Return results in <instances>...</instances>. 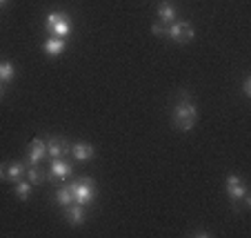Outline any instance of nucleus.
Returning <instances> with one entry per match:
<instances>
[{
	"instance_id": "obj_19",
	"label": "nucleus",
	"mask_w": 251,
	"mask_h": 238,
	"mask_svg": "<svg viewBox=\"0 0 251 238\" xmlns=\"http://www.w3.org/2000/svg\"><path fill=\"white\" fill-rule=\"evenodd\" d=\"M242 94H245V98H251V78H245V82H242Z\"/></svg>"
},
{
	"instance_id": "obj_1",
	"label": "nucleus",
	"mask_w": 251,
	"mask_h": 238,
	"mask_svg": "<svg viewBox=\"0 0 251 238\" xmlns=\"http://www.w3.org/2000/svg\"><path fill=\"white\" fill-rule=\"evenodd\" d=\"M198 120V109L196 105L191 103V98L182 96L178 103L174 105V111H171V123H174L176 129H180V132H191Z\"/></svg>"
},
{
	"instance_id": "obj_14",
	"label": "nucleus",
	"mask_w": 251,
	"mask_h": 238,
	"mask_svg": "<svg viewBox=\"0 0 251 238\" xmlns=\"http://www.w3.org/2000/svg\"><path fill=\"white\" fill-rule=\"evenodd\" d=\"M25 176L29 178V183H31V185H43V183L47 181V174L40 172L38 165H29V167H27V174H25Z\"/></svg>"
},
{
	"instance_id": "obj_2",
	"label": "nucleus",
	"mask_w": 251,
	"mask_h": 238,
	"mask_svg": "<svg viewBox=\"0 0 251 238\" xmlns=\"http://www.w3.org/2000/svg\"><path fill=\"white\" fill-rule=\"evenodd\" d=\"M45 29L53 38H67L71 31V20L65 11H51L45 18Z\"/></svg>"
},
{
	"instance_id": "obj_10",
	"label": "nucleus",
	"mask_w": 251,
	"mask_h": 238,
	"mask_svg": "<svg viewBox=\"0 0 251 238\" xmlns=\"http://www.w3.org/2000/svg\"><path fill=\"white\" fill-rule=\"evenodd\" d=\"M65 218L69 225H74V227H78V225L85 223V210H82V205H78V203H71V205L65 207Z\"/></svg>"
},
{
	"instance_id": "obj_18",
	"label": "nucleus",
	"mask_w": 251,
	"mask_h": 238,
	"mask_svg": "<svg viewBox=\"0 0 251 238\" xmlns=\"http://www.w3.org/2000/svg\"><path fill=\"white\" fill-rule=\"evenodd\" d=\"M151 31L156 33V36H160V33H162V36H167V25H162L160 20H158V23L151 27Z\"/></svg>"
},
{
	"instance_id": "obj_6",
	"label": "nucleus",
	"mask_w": 251,
	"mask_h": 238,
	"mask_svg": "<svg viewBox=\"0 0 251 238\" xmlns=\"http://www.w3.org/2000/svg\"><path fill=\"white\" fill-rule=\"evenodd\" d=\"M227 194L233 203H240L242 198L247 196V185L240 181V176H227Z\"/></svg>"
},
{
	"instance_id": "obj_8",
	"label": "nucleus",
	"mask_w": 251,
	"mask_h": 238,
	"mask_svg": "<svg viewBox=\"0 0 251 238\" xmlns=\"http://www.w3.org/2000/svg\"><path fill=\"white\" fill-rule=\"evenodd\" d=\"M69 152L78 162H87V160H91V158L96 156V149L91 147L89 143H74L69 147Z\"/></svg>"
},
{
	"instance_id": "obj_4",
	"label": "nucleus",
	"mask_w": 251,
	"mask_h": 238,
	"mask_svg": "<svg viewBox=\"0 0 251 238\" xmlns=\"http://www.w3.org/2000/svg\"><path fill=\"white\" fill-rule=\"evenodd\" d=\"M167 36L178 45H187L194 40L196 33H194L191 23H187V20H176V23H171L169 27H167Z\"/></svg>"
},
{
	"instance_id": "obj_17",
	"label": "nucleus",
	"mask_w": 251,
	"mask_h": 238,
	"mask_svg": "<svg viewBox=\"0 0 251 238\" xmlns=\"http://www.w3.org/2000/svg\"><path fill=\"white\" fill-rule=\"evenodd\" d=\"M16 76V69L11 62H0V82H9Z\"/></svg>"
},
{
	"instance_id": "obj_15",
	"label": "nucleus",
	"mask_w": 251,
	"mask_h": 238,
	"mask_svg": "<svg viewBox=\"0 0 251 238\" xmlns=\"http://www.w3.org/2000/svg\"><path fill=\"white\" fill-rule=\"evenodd\" d=\"M31 183L29 181H23V178H20L18 183H16V187H14V191H16V196H18L20 200H27L29 196H31Z\"/></svg>"
},
{
	"instance_id": "obj_13",
	"label": "nucleus",
	"mask_w": 251,
	"mask_h": 238,
	"mask_svg": "<svg viewBox=\"0 0 251 238\" xmlns=\"http://www.w3.org/2000/svg\"><path fill=\"white\" fill-rule=\"evenodd\" d=\"M176 18H178V11H176L174 5H169V2H162V5L158 7V20H160L162 25L176 23Z\"/></svg>"
},
{
	"instance_id": "obj_3",
	"label": "nucleus",
	"mask_w": 251,
	"mask_h": 238,
	"mask_svg": "<svg viewBox=\"0 0 251 238\" xmlns=\"http://www.w3.org/2000/svg\"><path fill=\"white\" fill-rule=\"evenodd\" d=\"M71 194H74V203L78 205H91L96 198V185H94V178L85 176V178H78L76 183H71L69 185Z\"/></svg>"
},
{
	"instance_id": "obj_7",
	"label": "nucleus",
	"mask_w": 251,
	"mask_h": 238,
	"mask_svg": "<svg viewBox=\"0 0 251 238\" xmlns=\"http://www.w3.org/2000/svg\"><path fill=\"white\" fill-rule=\"evenodd\" d=\"M71 176V165L62 158H53L51 160V167L47 172V178H56V181H67Z\"/></svg>"
},
{
	"instance_id": "obj_22",
	"label": "nucleus",
	"mask_w": 251,
	"mask_h": 238,
	"mask_svg": "<svg viewBox=\"0 0 251 238\" xmlns=\"http://www.w3.org/2000/svg\"><path fill=\"white\" fill-rule=\"evenodd\" d=\"M5 2H7V0H0V7H2V5H5Z\"/></svg>"
},
{
	"instance_id": "obj_9",
	"label": "nucleus",
	"mask_w": 251,
	"mask_h": 238,
	"mask_svg": "<svg viewBox=\"0 0 251 238\" xmlns=\"http://www.w3.org/2000/svg\"><path fill=\"white\" fill-rule=\"evenodd\" d=\"M45 147H47V156L51 158H62L67 152H69V145H67V140L62 138H49L45 140Z\"/></svg>"
},
{
	"instance_id": "obj_5",
	"label": "nucleus",
	"mask_w": 251,
	"mask_h": 238,
	"mask_svg": "<svg viewBox=\"0 0 251 238\" xmlns=\"http://www.w3.org/2000/svg\"><path fill=\"white\" fill-rule=\"evenodd\" d=\"M47 156V147H45V140L40 138H33L29 143V149H27V162L25 165H40V160Z\"/></svg>"
},
{
	"instance_id": "obj_16",
	"label": "nucleus",
	"mask_w": 251,
	"mask_h": 238,
	"mask_svg": "<svg viewBox=\"0 0 251 238\" xmlns=\"http://www.w3.org/2000/svg\"><path fill=\"white\" fill-rule=\"evenodd\" d=\"M56 203H58V205H62V207H67V205H71V203H74V194H71L69 185L60 187V189L56 191Z\"/></svg>"
},
{
	"instance_id": "obj_21",
	"label": "nucleus",
	"mask_w": 251,
	"mask_h": 238,
	"mask_svg": "<svg viewBox=\"0 0 251 238\" xmlns=\"http://www.w3.org/2000/svg\"><path fill=\"white\" fill-rule=\"evenodd\" d=\"M2 94H5V89H2V82H0V98H2Z\"/></svg>"
},
{
	"instance_id": "obj_12",
	"label": "nucleus",
	"mask_w": 251,
	"mask_h": 238,
	"mask_svg": "<svg viewBox=\"0 0 251 238\" xmlns=\"http://www.w3.org/2000/svg\"><path fill=\"white\" fill-rule=\"evenodd\" d=\"M43 49H45V53H47L49 58L60 56V53L65 52V38H53V36H49V38L45 40Z\"/></svg>"
},
{
	"instance_id": "obj_11",
	"label": "nucleus",
	"mask_w": 251,
	"mask_h": 238,
	"mask_svg": "<svg viewBox=\"0 0 251 238\" xmlns=\"http://www.w3.org/2000/svg\"><path fill=\"white\" fill-rule=\"evenodd\" d=\"M25 174H27V165L25 162H9V165H5V181L18 183Z\"/></svg>"
},
{
	"instance_id": "obj_20",
	"label": "nucleus",
	"mask_w": 251,
	"mask_h": 238,
	"mask_svg": "<svg viewBox=\"0 0 251 238\" xmlns=\"http://www.w3.org/2000/svg\"><path fill=\"white\" fill-rule=\"evenodd\" d=\"M191 236H209L207 232H191Z\"/></svg>"
}]
</instances>
